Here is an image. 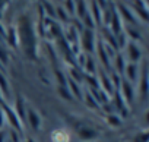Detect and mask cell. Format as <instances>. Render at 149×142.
I'll return each instance as SVG.
<instances>
[{"label": "cell", "instance_id": "cell-30", "mask_svg": "<svg viewBox=\"0 0 149 142\" xmlns=\"http://www.w3.org/2000/svg\"><path fill=\"white\" fill-rule=\"evenodd\" d=\"M116 41H117L118 51L121 53V50H124V48H126V45H127V43H129V38H127V35H126V34H124V31H123L121 34H118V35L116 37Z\"/></svg>", "mask_w": 149, "mask_h": 142}, {"label": "cell", "instance_id": "cell-9", "mask_svg": "<svg viewBox=\"0 0 149 142\" xmlns=\"http://www.w3.org/2000/svg\"><path fill=\"white\" fill-rule=\"evenodd\" d=\"M148 91H149V82H148V64L146 62H143L140 73H139V92L140 97L145 100L148 97Z\"/></svg>", "mask_w": 149, "mask_h": 142}, {"label": "cell", "instance_id": "cell-17", "mask_svg": "<svg viewBox=\"0 0 149 142\" xmlns=\"http://www.w3.org/2000/svg\"><path fill=\"white\" fill-rule=\"evenodd\" d=\"M5 41L9 44V47L12 48H18L19 43H18V34H16V28L15 25H10L6 28V35H5Z\"/></svg>", "mask_w": 149, "mask_h": 142}, {"label": "cell", "instance_id": "cell-10", "mask_svg": "<svg viewBox=\"0 0 149 142\" xmlns=\"http://www.w3.org/2000/svg\"><path fill=\"white\" fill-rule=\"evenodd\" d=\"M139 73H140L139 64H136V63H126L124 75H123V78H124L126 81H129L132 85H133V84H137V81H139Z\"/></svg>", "mask_w": 149, "mask_h": 142}, {"label": "cell", "instance_id": "cell-4", "mask_svg": "<svg viewBox=\"0 0 149 142\" xmlns=\"http://www.w3.org/2000/svg\"><path fill=\"white\" fill-rule=\"evenodd\" d=\"M0 108L3 110L5 117H6V122H9V125H10V129H13V130H16V132H19V133H24V125L21 123V120H19L18 116L15 114L13 108H12L10 106H8L6 103L0 104Z\"/></svg>", "mask_w": 149, "mask_h": 142}, {"label": "cell", "instance_id": "cell-16", "mask_svg": "<svg viewBox=\"0 0 149 142\" xmlns=\"http://www.w3.org/2000/svg\"><path fill=\"white\" fill-rule=\"evenodd\" d=\"M78 136H79L81 141H86V142H89V141H95V139H98L100 135H98V132H97L95 129L88 127V126H82V127L78 129Z\"/></svg>", "mask_w": 149, "mask_h": 142}, {"label": "cell", "instance_id": "cell-15", "mask_svg": "<svg viewBox=\"0 0 149 142\" xmlns=\"http://www.w3.org/2000/svg\"><path fill=\"white\" fill-rule=\"evenodd\" d=\"M88 5H89V6H88V10H89V13H91V16H92L95 25H97V27H102V10H101L98 2H91V3H88Z\"/></svg>", "mask_w": 149, "mask_h": 142}, {"label": "cell", "instance_id": "cell-35", "mask_svg": "<svg viewBox=\"0 0 149 142\" xmlns=\"http://www.w3.org/2000/svg\"><path fill=\"white\" fill-rule=\"evenodd\" d=\"M8 135H9V138H8L9 142H21L22 141V133H19V132H16L13 129H9Z\"/></svg>", "mask_w": 149, "mask_h": 142}, {"label": "cell", "instance_id": "cell-18", "mask_svg": "<svg viewBox=\"0 0 149 142\" xmlns=\"http://www.w3.org/2000/svg\"><path fill=\"white\" fill-rule=\"evenodd\" d=\"M113 64H114V72L123 78V75H124V67H126V57L123 56V53H117V54L114 56Z\"/></svg>", "mask_w": 149, "mask_h": 142}, {"label": "cell", "instance_id": "cell-36", "mask_svg": "<svg viewBox=\"0 0 149 142\" xmlns=\"http://www.w3.org/2000/svg\"><path fill=\"white\" fill-rule=\"evenodd\" d=\"M133 142H149V132L148 130H142V132L136 133Z\"/></svg>", "mask_w": 149, "mask_h": 142}, {"label": "cell", "instance_id": "cell-5", "mask_svg": "<svg viewBox=\"0 0 149 142\" xmlns=\"http://www.w3.org/2000/svg\"><path fill=\"white\" fill-rule=\"evenodd\" d=\"M25 123H28L34 130H41V127H42V117H41V114H40L35 108L26 107Z\"/></svg>", "mask_w": 149, "mask_h": 142}, {"label": "cell", "instance_id": "cell-14", "mask_svg": "<svg viewBox=\"0 0 149 142\" xmlns=\"http://www.w3.org/2000/svg\"><path fill=\"white\" fill-rule=\"evenodd\" d=\"M15 114L18 116V119L21 120L22 125H25V116H26V106H25V100L21 94L16 95V101H15V108H13Z\"/></svg>", "mask_w": 149, "mask_h": 142}, {"label": "cell", "instance_id": "cell-7", "mask_svg": "<svg viewBox=\"0 0 149 142\" xmlns=\"http://www.w3.org/2000/svg\"><path fill=\"white\" fill-rule=\"evenodd\" d=\"M97 78H98L100 88L111 97V95L114 94V87H113V84H111V81H110V75L105 72L104 69H100L98 72H97Z\"/></svg>", "mask_w": 149, "mask_h": 142}, {"label": "cell", "instance_id": "cell-34", "mask_svg": "<svg viewBox=\"0 0 149 142\" xmlns=\"http://www.w3.org/2000/svg\"><path fill=\"white\" fill-rule=\"evenodd\" d=\"M121 76L120 75H117L114 70L111 72V75H110V81H111V84H113V87H114V91H118V88H120V84H121Z\"/></svg>", "mask_w": 149, "mask_h": 142}, {"label": "cell", "instance_id": "cell-19", "mask_svg": "<svg viewBox=\"0 0 149 142\" xmlns=\"http://www.w3.org/2000/svg\"><path fill=\"white\" fill-rule=\"evenodd\" d=\"M82 72H84L85 75L97 76L98 67H97V64H95V60H94L89 54H86V60H85V64H84V67H82Z\"/></svg>", "mask_w": 149, "mask_h": 142}, {"label": "cell", "instance_id": "cell-27", "mask_svg": "<svg viewBox=\"0 0 149 142\" xmlns=\"http://www.w3.org/2000/svg\"><path fill=\"white\" fill-rule=\"evenodd\" d=\"M8 63H9V50L3 43H0V64L3 66V64H8Z\"/></svg>", "mask_w": 149, "mask_h": 142}, {"label": "cell", "instance_id": "cell-38", "mask_svg": "<svg viewBox=\"0 0 149 142\" xmlns=\"http://www.w3.org/2000/svg\"><path fill=\"white\" fill-rule=\"evenodd\" d=\"M8 6H9L8 2H0V19H2V16H3L5 10L8 9Z\"/></svg>", "mask_w": 149, "mask_h": 142}, {"label": "cell", "instance_id": "cell-28", "mask_svg": "<svg viewBox=\"0 0 149 142\" xmlns=\"http://www.w3.org/2000/svg\"><path fill=\"white\" fill-rule=\"evenodd\" d=\"M84 81L88 84V88H89V90H98V88H100V84H98V78H97V76L84 75Z\"/></svg>", "mask_w": 149, "mask_h": 142}, {"label": "cell", "instance_id": "cell-20", "mask_svg": "<svg viewBox=\"0 0 149 142\" xmlns=\"http://www.w3.org/2000/svg\"><path fill=\"white\" fill-rule=\"evenodd\" d=\"M67 88H69L70 94L73 95V98H79V100L84 98V88L81 87V84H78V82H74V81L67 78Z\"/></svg>", "mask_w": 149, "mask_h": 142}, {"label": "cell", "instance_id": "cell-13", "mask_svg": "<svg viewBox=\"0 0 149 142\" xmlns=\"http://www.w3.org/2000/svg\"><path fill=\"white\" fill-rule=\"evenodd\" d=\"M118 92L121 94V97L124 98V101L127 103V106L133 103V98H134V88H133V85H132L129 81H126L124 78L121 79Z\"/></svg>", "mask_w": 149, "mask_h": 142}, {"label": "cell", "instance_id": "cell-32", "mask_svg": "<svg viewBox=\"0 0 149 142\" xmlns=\"http://www.w3.org/2000/svg\"><path fill=\"white\" fill-rule=\"evenodd\" d=\"M107 123L110 125V126H113V127H118V126H121V119H120V116L118 114H116V113H113V114H107Z\"/></svg>", "mask_w": 149, "mask_h": 142}, {"label": "cell", "instance_id": "cell-31", "mask_svg": "<svg viewBox=\"0 0 149 142\" xmlns=\"http://www.w3.org/2000/svg\"><path fill=\"white\" fill-rule=\"evenodd\" d=\"M57 92H58V95H60L61 98H64V100H67V101H73V100H74V98H73V95L70 94V91H69L67 85H64V87L57 85Z\"/></svg>", "mask_w": 149, "mask_h": 142}, {"label": "cell", "instance_id": "cell-6", "mask_svg": "<svg viewBox=\"0 0 149 142\" xmlns=\"http://www.w3.org/2000/svg\"><path fill=\"white\" fill-rule=\"evenodd\" d=\"M107 28L110 29V32L114 37H117L118 34H121L123 29H124V24H123L121 18L118 16V13L116 10V3H114V8H113V12H111V19H110V24H108Z\"/></svg>", "mask_w": 149, "mask_h": 142}, {"label": "cell", "instance_id": "cell-12", "mask_svg": "<svg viewBox=\"0 0 149 142\" xmlns=\"http://www.w3.org/2000/svg\"><path fill=\"white\" fill-rule=\"evenodd\" d=\"M95 51H97V54H98V57H100V62H101L102 66H104V70H105V72H107V70H110V69H111V59L108 57V54H107V51H105V47H104V43H102L101 38H97Z\"/></svg>", "mask_w": 149, "mask_h": 142}, {"label": "cell", "instance_id": "cell-11", "mask_svg": "<svg viewBox=\"0 0 149 142\" xmlns=\"http://www.w3.org/2000/svg\"><path fill=\"white\" fill-rule=\"evenodd\" d=\"M133 6H130V9L133 10V13L136 15V18L142 22H148L149 21V12H148V2H133Z\"/></svg>", "mask_w": 149, "mask_h": 142}, {"label": "cell", "instance_id": "cell-33", "mask_svg": "<svg viewBox=\"0 0 149 142\" xmlns=\"http://www.w3.org/2000/svg\"><path fill=\"white\" fill-rule=\"evenodd\" d=\"M54 76H56V81H57V84H58L60 87L67 85V76L64 75V72H61L60 69H56V70H54Z\"/></svg>", "mask_w": 149, "mask_h": 142}, {"label": "cell", "instance_id": "cell-1", "mask_svg": "<svg viewBox=\"0 0 149 142\" xmlns=\"http://www.w3.org/2000/svg\"><path fill=\"white\" fill-rule=\"evenodd\" d=\"M18 34V43L24 51V54L29 60H38V35L35 31V24L32 22L29 15H21L18 24L15 25Z\"/></svg>", "mask_w": 149, "mask_h": 142}, {"label": "cell", "instance_id": "cell-26", "mask_svg": "<svg viewBox=\"0 0 149 142\" xmlns=\"http://www.w3.org/2000/svg\"><path fill=\"white\" fill-rule=\"evenodd\" d=\"M0 91H2V94H3L5 98L10 95V87H9V82H8V79H6V76H5V73L2 72V70H0Z\"/></svg>", "mask_w": 149, "mask_h": 142}, {"label": "cell", "instance_id": "cell-8", "mask_svg": "<svg viewBox=\"0 0 149 142\" xmlns=\"http://www.w3.org/2000/svg\"><path fill=\"white\" fill-rule=\"evenodd\" d=\"M126 53H127V57H129V63H139L143 57V53H142V48L137 45V43H133V41H129L127 45H126Z\"/></svg>", "mask_w": 149, "mask_h": 142}, {"label": "cell", "instance_id": "cell-40", "mask_svg": "<svg viewBox=\"0 0 149 142\" xmlns=\"http://www.w3.org/2000/svg\"><path fill=\"white\" fill-rule=\"evenodd\" d=\"M24 142H35V139H32V138H26Z\"/></svg>", "mask_w": 149, "mask_h": 142}, {"label": "cell", "instance_id": "cell-3", "mask_svg": "<svg viewBox=\"0 0 149 142\" xmlns=\"http://www.w3.org/2000/svg\"><path fill=\"white\" fill-rule=\"evenodd\" d=\"M116 10H117L118 16L121 18L123 24L126 22L127 25H132V27H137V25L140 24V21L136 18V15L133 13V10L130 9V6H127L126 3L117 2V3H116Z\"/></svg>", "mask_w": 149, "mask_h": 142}, {"label": "cell", "instance_id": "cell-21", "mask_svg": "<svg viewBox=\"0 0 149 142\" xmlns=\"http://www.w3.org/2000/svg\"><path fill=\"white\" fill-rule=\"evenodd\" d=\"M56 21H57L60 25H61V24H69V22H72L70 16L67 15V12L64 10V8L60 6V5H56Z\"/></svg>", "mask_w": 149, "mask_h": 142}, {"label": "cell", "instance_id": "cell-23", "mask_svg": "<svg viewBox=\"0 0 149 142\" xmlns=\"http://www.w3.org/2000/svg\"><path fill=\"white\" fill-rule=\"evenodd\" d=\"M82 101H85V104H86L89 108H92V110L101 108V107H100V104L95 101V98H94V95L91 94V91H89V90H84V98H82Z\"/></svg>", "mask_w": 149, "mask_h": 142}, {"label": "cell", "instance_id": "cell-25", "mask_svg": "<svg viewBox=\"0 0 149 142\" xmlns=\"http://www.w3.org/2000/svg\"><path fill=\"white\" fill-rule=\"evenodd\" d=\"M88 12V3L81 0L76 2V9H74V19H82L85 16V13Z\"/></svg>", "mask_w": 149, "mask_h": 142}, {"label": "cell", "instance_id": "cell-2", "mask_svg": "<svg viewBox=\"0 0 149 142\" xmlns=\"http://www.w3.org/2000/svg\"><path fill=\"white\" fill-rule=\"evenodd\" d=\"M97 34L95 29H84L79 35V44L82 47V50L85 51V54L88 53H94L95 47H97Z\"/></svg>", "mask_w": 149, "mask_h": 142}, {"label": "cell", "instance_id": "cell-24", "mask_svg": "<svg viewBox=\"0 0 149 142\" xmlns=\"http://www.w3.org/2000/svg\"><path fill=\"white\" fill-rule=\"evenodd\" d=\"M84 72L81 69H78V67H69V79H72V81H74V82H78V84H81V82H84Z\"/></svg>", "mask_w": 149, "mask_h": 142}, {"label": "cell", "instance_id": "cell-39", "mask_svg": "<svg viewBox=\"0 0 149 142\" xmlns=\"http://www.w3.org/2000/svg\"><path fill=\"white\" fill-rule=\"evenodd\" d=\"M0 142H8V132L0 130Z\"/></svg>", "mask_w": 149, "mask_h": 142}, {"label": "cell", "instance_id": "cell-37", "mask_svg": "<svg viewBox=\"0 0 149 142\" xmlns=\"http://www.w3.org/2000/svg\"><path fill=\"white\" fill-rule=\"evenodd\" d=\"M5 125H6V117H5L3 110L0 108V130H3V129H5Z\"/></svg>", "mask_w": 149, "mask_h": 142}, {"label": "cell", "instance_id": "cell-29", "mask_svg": "<svg viewBox=\"0 0 149 142\" xmlns=\"http://www.w3.org/2000/svg\"><path fill=\"white\" fill-rule=\"evenodd\" d=\"M63 8H64V10L67 12V15L70 16V19H74V9H76V2H73V0H67V2L63 3Z\"/></svg>", "mask_w": 149, "mask_h": 142}, {"label": "cell", "instance_id": "cell-41", "mask_svg": "<svg viewBox=\"0 0 149 142\" xmlns=\"http://www.w3.org/2000/svg\"><path fill=\"white\" fill-rule=\"evenodd\" d=\"M8 142H9V141H8Z\"/></svg>", "mask_w": 149, "mask_h": 142}, {"label": "cell", "instance_id": "cell-22", "mask_svg": "<svg viewBox=\"0 0 149 142\" xmlns=\"http://www.w3.org/2000/svg\"><path fill=\"white\" fill-rule=\"evenodd\" d=\"M40 5H41V8L44 10L45 18L56 21V6H54V3H51V2H41Z\"/></svg>", "mask_w": 149, "mask_h": 142}]
</instances>
